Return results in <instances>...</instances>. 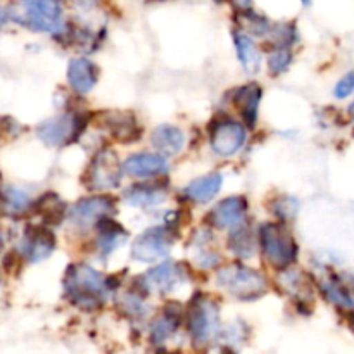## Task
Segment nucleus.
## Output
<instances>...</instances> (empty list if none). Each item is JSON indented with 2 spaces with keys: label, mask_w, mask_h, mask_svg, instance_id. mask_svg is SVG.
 Segmentation results:
<instances>
[{
  "label": "nucleus",
  "mask_w": 354,
  "mask_h": 354,
  "mask_svg": "<svg viewBox=\"0 0 354 354\" xmlns=\"http://www.w3.org/2000/svg\"><path fill=\"white\" fill-rule=\"evenodd\" d=\"M221 185H223V176L220 173H211V175L201 176L192 180L185 187V196L196 204H206L218 196Z\"/></svg>",
  "instance_id": "nucleus-21"
},
{
  "label": "nucleus",
  "mask_w": 354,
  "mask_h": 354,
  "mask_svg": "<svg viewBox=\"0 0 354 354\" xmlns=\"http://www.w3.org/2000/svg\"><path fill=\"white\" fill-rule=\"evenodd\" d=\"M69 86L80 95H85L95 86L99 71L95 64L85 57H75L68 62V71H66Z\"/></svg>",
  "instance_id": "nucleus-15"
},
{
  "label": "nucleus",
  "mask_w": 354,
  "mask_h": 354,
  "mask_svg": "<svg viewBox=\"0 0 354 354\" xmlns=\"http://www.w3.org/2000/svg\"><path fill=\"white\" fill-rule=\"evenodd\" d=\"M64 290L68 299L83 310H95L102 306L104 297L109 292L107 277L85 263H75L66 270Z\"/></svg>",
  "instance_id": "nucleus-1"
},
{
  "label": "nucleus",
  "mask_w": 354,
  "mask_h": 354,
  "mask_svg": "<svg viewBox=\"0 0 354 354\" xmlns=\"http://www.w3.org/2000/svg\"><path fill=\"white\" fill-rule=\"evenodd\" d=\"M245 138H248V130L244 124L234 120H221L211 130L209 142L214 154L230 158L241 151L242 145L245 144Z\"/></svg>",
  "instance_id": "nucleus-10"
},
{
  "label": "nucleus",
  "mask_w": 354,
  "mask_h": 354,
  "mask_svg": "<svg viewBox=\"0 0 354 354\" xmlns=\"http://www.w3.org/2000/svg\"><path fill=\"white\" fill-rule=\"evenodd\" d=\"M7 19H9V17H7V10H3V7L0 6V24L6 23Z\"/></svg>",
  "instance_id": "nucleus-33"
},
{
  "label": "nucleus",
  "mask_w": 354,
  "mask_h": 354,
  "mask_svg": "<svg viewBox=\"0 0 354 354\" xmlns=\"http://www.w3.org/2000/svg\"><path fill=\"white\" fill-rule=\"evenodd\" d=\"M258 248V237L254 232L248 227H234L230 237H228V249L234 252L237 258L249 259L256 254Z\"/></svg>",
  "instance_id": "nucleus-24"
},
{
  "label": "nucleus",
  "mask_w": 354,
  "mask_h": 354,
  "mask_svg": "<svg viewBox=\"0 0 354 354\" xmlns=\"http://www.w3.org/2000/svg\"><path fill=\"white\" fill-rule=\"evenodd\" d=\"M33 206L35 209H37V213L41 214V220H44L45 223L57 225L61 223L66 216V204L59 199L57 194H44Z\"/></svg>",
  "instance_id": "nucleus-26"
},
{
  "label": "nucleus",
  "mask_w": 354,
  "mask_h": 354,
  "mask_svg": "<svg viewBox=\"0 0 354 354\" xmlns=\"http://www.w3.org/2000/svg\"><path fill=\"white\" fill-rule=\"evenodd\" d=\"M232 38H234L237 57L241 61L244 71L249 73V75L258 73L259 68H261V52H259L256 41L242 30L232 31Z\"/></svg>",
  "instance_id": "nucleus-18"
},
{
  "label": "nucleus",
  "mask_w": 354,
  "mask_h": 354,
  "mask_svg": "<svg viewBox=\"0 0 354 354\" xmlns=\"http://www.w3.org/2000/svg\"><path fill=\"white\" fill-rule=\"evenodd\" d=\"M123 171L135 178H154L168 171V162L159 152H137L124 159Z\"/></svg>",
  "instance_id": "nucleus-14"
},
{
  "label": "nucleus",
  "mask_w": 354,
  "mask_h": 354,
  "mask_svg": "<svg viewBox=\"0 0 354 354\" xmlns=\"http://www.w3.org/2000/svg\"><path fill=\"white\" fill-rule=\"evenodd\" d=\"M258 245L263 258L277 270L290 268L299 256L296 239L279 223H263L258 228Z\"/></svg>",
  "instance_id": "nucleus-3"
},
{
  "label": "nucleus",
  "mask_w": 354,
  "mask_h": 354,
  "mask_svg": "<svg viewBox=\"0 0 354 354\" xmlns=\"http://www.w3.org/2000/svg\"><path fill=\"white\" fill-rule=\"evenodd\" d=\"M234 3L242 10V9H249V7L252 6V0H234Z\"/></svg>",
  "instance_id": "nucleus-32"
},
{
  "label": "nucleus",
  "mask_w": 354,
  "mask_h": 354,
  "mask_svg": "<svg viewBox=\"0 0 354 354\" xmlns=\"http://www.w3.org/2000/svg\"><path fill=\"white\" fill-rule=\"evenodd\" d=\"M239 23H241L242 31H245L248 35H254V37H268L273 24L266 16L251 10V7L241 10V19H239Z\"/></svg>",
  "instance_id": "nucleus-27"
},
{
  "label": "nucleus",
  "mask_w": 354,
  "mask_h": 354,
  "mask_svg": "<svg viewBox=\"0 0 354 354\" xmlns=\"http://www.w3.org/2000/svg\"><path fill=\"white\" fill-rule=\"evenodd\" d=\"M263 88L258 83H248V85L237 88L234 95V104L241 111L242 118L249 127H254L258 121L259 102H261Z\"/></svg>",
  "instance_id": "nucleus-19"
},
{
  "label": "nucleus",
  "mask_w": 354,
  "mask_h": 354,
  "mask_svg": "<svg viewBox=\"0 0 354 354\" xmlns=\"http://www.w3.org/2000/svg\"><path fill=\"white\" fill-rule=\"evenodd\" d=\"M292 64V52L289 47H275V50L270 52L268 66L272 75H282Z\"/></svg>",
  "instance_id": "nucleus-28"
},
{
  "label": "nucleus",
  "mask_w": 354,
  "mask_h": 354,
  "mask_svg": "<svg viewBox=\"0 0 354 354\" xmlns=\"http://www.w3.org/2000/svg\"><path fill=\"white\" fill-rule=\"evenodd\" d=\"M176 241V235L168 227H154L145 230L138 235L131 244V258L138 263H158L162 261L173 244Z\"/></svg>",
  "instance_id": "nucleus-6"
},
{
  "label": "nucleus",
  "mask_w": 354,
  "mask_h": 354,
  "mask_svg": "<svg viewBox=\"0 0 354 354\" xmlns=\"http://www.w3.org/2000/svg\"><path fill=\"white\" fill-rule=\"evenodd\" d=\"M303 2H304V3H306V6H308V3H310V2H311V0H303Z\"/></svg>",
  "instance_id": "nucleus-36"
},
{
  "label": "nucleus",
  "mask_w": 354,
  "mask_h": 354,
  "mask_svg": "<svg viewBox=\"0 0 354 354\" xmlns=\"http://www.w3.org/2000/svg\"><path fill=\"white\" fill-rule=\"evenodd\" d=\"M245 214H248V199L244 196H230L220 201L211 209L209 221L213 227L225 230L241 225L245 220Z\"/></svg>",
  "instance_id": "nucleus-13"
},
{
  "label": "nucleus",
  "mask_w": 354,
  "mask_h": 354,
  "mask_svg": "<svg viewBox=\"0 0 354 354\" xmlns=\"http://www.w3.org/2000/svg\"><path fill=\"white\" fill-rule=\"evenodd\" d=\"M55 249V235L48 228L31 225L21 235L16 244V254L23 261L40 263L45 261Z\"/></svg>",
  "instance_id": "nucleus-8"
},
{
  "label": "nucleus",
  "mask_w": 354,
  "mask_h": 354,
  "mask_svg": "<svg viewBox=\"0 0 354 354\" xmlns=\"http://www.w3.org/2000/svg\"><path fill=\"white\" fill-rule=\"evenodd\" d=\"M2 244H3V242H2V235H0V249H2Z\"/></svg>",
  "instance_id": "nucleus-35"
},
{
  "label": "nucleus",
  "mask_w": 354,
  "mask_h": 354,
  "mask_svg": "<svg viewBox=\"0 0 354 354\" xmlns=\"http://www.w3.org/2000/svg\"><path fill=\"white\" fill-rule=\"evenodd\" d=\"M272 213L275 214L280 221L294 220V216H296L297 213V201L289 196L277 197L275 203H273L272 206Z\"/></svg>",
  "instance_id": "nucleus-30"
},
{
  "label": "nucleus",
  "mask_w": 354,
  "mask_h": 354,
  "mask_svg": "<svg viewBox=\"0 0 354 354\" xmlns=\"http://www.w3.org/2000/svg\"><path fill=\"white\" fill-rule=\"evenodd\" d=\"M116 206L114 201L107 196H90L80 199L69 211V220L76 227H90L100 221L102 218L111 216Z\"/></svg>",
  "instance_id": "nucleus-11"
},
{
  "label": "nucleus",
  "mask_w": 354,
  "mask_h": 354,
  "mask_svg": "<svg viewBox=\"0 0 354 354\" xmlns=\"http://www.w3.org/2000/svg\"><path fill=\"white\" fill-rule=\"evenodd\" d=\"M348 113H349V116H351V120H354V100H353V104H351V106H349Z\"/></svg>",
  "instance_id": "nucleus-34"
},
{
  "label": "nucleus",
  "mask_w": 354,
  "mask_h": 354,
  "mask_svg": "<svg viewBox=\"0 0 354 354\" xmlns=\"http://www.w3.org/2000/svg\"><path fill=\"white\" fill-rule=\"evenodd\" d=\"M7 17L38 33L57 35L64 26L57 0H17Z\"/></svg>",
  "instance_id": "nucleus-2"
},
{
  "label": "nucleus",
  "mask_w": 354,
  "mask_h": 354,
  "mask_svg": "<svg viewBox=\"0 0 354 354\" xmlns=\"http://www.w3.org/2000/svg\"><path fill=\"white\" fill-rule=\"evenodd\" d=\"M354 93V71L346 73L334 86V97L335 99L342 100V99H348L349 95Z\"/></svg>",
  "instance_id": "nucleus-31"
},
{
  "label": "nucleus",
  "mask_w": 354,
  "mask_h": 354,
  "mask_svg": "<svg viewBox=\"0 0 354 354\" xmlns=\"http://www.w3.org/2000/svg\"><path fill=\"white\" fill-rule=\"evenodd\" d=\"M109 123H106V128L113 133L114 138L120 142H131L138 138V128H137V118L130 113H111L107 114Z\"/></svg>",
  "instance_id": "nucleus-25"
},
{
  "label": "nucleus",
  "mask_w": 354,
  "mask_h": 354,
  "mask_svg": "<svg viewBox=\"0 0 354 354\" xmlns=\"http://www.w3.org/2000/svg\"><path fill=\"white\" fill-rule=\"evenodd\" d=\"M152 147L162 156H175L180 154L185 145V135L175 124H159V127L154 128L151 135Z\"/></svg>",
  "instance_id": "nucleus-17"
},
{
  "label": "nucleus",
  "mask_w": 354,
  "mask_h": 354,
  "mask_svg": "<svg viewBox=\"0 0 354 354\" xmlns=\"http://www.w3.org/2000/svg\"><path fill=\"white\" fill-rule=\"evenodd\" d=\"M31 207H33V201H31L30 194L24 192L23 189L14 185L0 187V213L3 216H21Z\"/></svg>",
  "instance_id": "nucleus-20"
},
{
  "label": "nucleus",
  "mask_w": 354,
  "mask_h": 354,
  "mask_svg": "<svg viewBox=\"0 0 354 354\" xmlns=\"http://www.w3.org/2000/svg\"><path fill=\"white\" fill-rule=\"evenodd\" d=\"M183 280H187V272L183 270V265L169 261V259L159 263L144 275L147 290H156V292H169Z\"/></svg>",
  "instance_id": "nucleus-12"
},
{
  "label": "nucleus",
  "mask_w": 354,
  "mask_h": 354,
  "mask_svg": "<svg viewBox=\"0 0 354 354\" xmlns=\"http://www.w3.org/2000/svg\"><path fill=\"white\" fill-rule=\"evenodd\" d=\"M85 123V118L80 113L64 111L41 121L37 127V137L48 147H64L80 137Z\"/></svg>",
  "instance_id": "nucleus-5"
},
{
  "label": "nucleus",
  "mask_w": 354,
  "mask_h": 354,
  "mask_svg": "<svg viewBox=\"0 0 354 354\" xmlns=\"http://www.w3.org/2000/svg\"><path fill=\"white\" fill-rule=\"evenodd\" d=\"M180 317L175 313H169V311H166L162 317H159L158 320L154 322V325H152V337L154 339H166L169 337V335L173 334V332L178 328V324H180Z\"/></svg>",
  "instance_id": "nucleus-29"
},
{
  "label": "nucleus",
  "mask_w": 354,
  "mask_h": 354,
  "mask_svg": "<svg viewBox=\"0 0 354 354\" xmlns=\"http://www.w3.org/2000/svg\"><path fill=\"white\" fill-rule=\"evenodd\" d=\"M318 289L325 299L342 310H354V296L349 287L339 277H324L318 280Z\"/></svg>",
  "instance_id": "nucleus-22"
},
{
  "label": "nucleus",
  "mask_w": 354,
  "mask_h": 354,
  "mask_svg": "<svg viewBox=\"0 0 354 354\" xmlns=\"http://www.w3.org/2000/svg\"><path fill=\"white\" fill-rule=\"evenodd\" d=\"M124 203L135 207H154L165 201V189L156 183H142V185L130 187L127 192L123 194Z\"/></svg>",
  "instance_id": "nucleus-23"
},
{
  "label": "nucleus",
  "mask_w": 354,
  "mask_h": 354,
  "mask_svg": "<svg viewBox=\"0 0 354 354\" xmlns=\"http://www.w3.org/2000/svg\"><path fill=\"white\" fill-rule=\"evenodd\" d=\"M216 283L241 301L258 299L268 289L266 277L242 263H232L218 270Z\"/></svg>",
  "instance_id": "nucleus-4"
},
{
  "label": "nucleus",
  "mask_w": 354,
  "mask_h": 354,
  "mask_svg": "<svg viewBox=\"0 0 354 354\" xmlns=\"http://www.w3.org/2000/svg\"><path fill=\"white\" fill-rule=\"evenodd\" d=\"M121 166L118 154L111 149H100L93 154L85 171V182L92 190H111L120 185Z\"/></svg>",
  "instance_id": "nucleus-7"
},
{
  "label": "nucleus",
  "mask_w": 354,
  "mask_h": 354,
  "mask_svg": "<svg viewBox=\"0 0 354 354\" xmlns=\"http://www.w3.org/2000/svg\"><path fill=\"white\" fill-rule=\"evenodd\" d=\"M351 320H353V324H354V311L351 313Z\"/></svg>",
  "instance_id": "nucleus-37"
},
{
  "label": "nucleus",
  "mask_w": 354,
  "mask_h": 354,
  "mask_svg": "<svg viewBox=\"0 0 354 354\" xmlns=\"http://www.w3.org/2000/svg\"><path fill=\"white\" fill-rule=\"evenodd\" d=\"M189 330L196 341H207L218 325V306L204 294H197L189 304Z\"/></svg>",
  "instance_id": "nucleus-9"
},
{
  "label": "nucleus",
  "mask_w": 354,
  "mask_h": 354,
  "mask_svg": "<svg viewBox=\"0 0 354 354\" xmlns=\"http://www.w3.org/2000/svg\"><path fill=\"white\" fill-rule=\"evenodd\" d=\"M97 230V249H99V254L102 258L109 256L111 252L116 251L128 237V232L121 227L118 221H114L113 218L107 216L102 218L100 221L95 223Z\"/></svg>",
  "instance_id": "nucleus-16"
}]
</instances>
